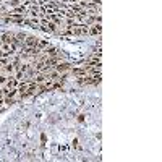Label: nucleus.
I'll return each instance as SVG.
<instances>
[{
	"label": "nucleus",
	"mask_w": 162,
	"mask_h": 162,
	"mask_svg": "<svg viewBox=\"0 0 162 162\" xmlns=\"http://www.w3.org/2000/svg\"><path fill=\"white\" fill-rule=\"evenodd\" d=\"M70 34H75V36L89 34V26L88 25H75V26L70 28Z\"/></svg>",
	"instance_id": "1"
},
{
	"label": "nucleus",
	"mask_w": 162,
	"mask_h": 162,
	"mask_svg": "<svg viewBox=\"0 0 162 162\" xmlns=\"http://www.w3.org/2000/svg\"><path fill=\"white\" fill-rule=\"evenodd\" d=\"M99 32H101V23H94L89 28V34H99Z\"/></svg>",
	"instance_id": "2"
}]
</instances>
